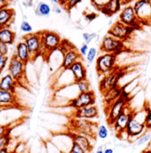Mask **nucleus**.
<instances>
[{
    "label": "nucleus",
    "mask_w": 151,
    "mask_h": 153,
    "mask_svg": "<svg viewBox=\"0 0 151 153\" xmlns=\"http://www.w3.org/2000/svg\"><path fill=\"white\" fill-rule=\"evenodd\" d=\"M70 123L71 132L87 135L95 140L97 136V130L99 127V125L96 122L93 120H88V119L72 117Z\"/></svg>",
    "instance_id": "f257e3e1"
},
{
    "label": "nucleus",
    "mask_w": 151,
    "mask_h": 153,
    "mask_svg": "<svg viewBox=\"0 0 151 153\" xmlns=\"http://www.w3.org/2000/svg\"><path fill=\"white\" fill-rule=\"evenodd\" d=\"M41 40L43 46V57H48L51 53L60 48L61 45V38L60 35L53 31L44 30L41 31Z\"/></svg>",
    "instance_id": "f03ea898"
},
{
    "label": "nucleus",
    "mask_w": 151,
    "mask_h": 153,
    "mask_svg": "<svg viewBox=\"0 0 151 153\" xmlns=\"http://www.w3.org/2000/svg\"><path fill=\"white\" fill-rule=\"evenodd\" d=\"M129 94L123 90L119 99H117L111 106L105 110L107 114V123L110 126H112L115 119L121 114L129 104Z\"/></svg>",
    "instance_id": "7ed1b4c3"
},
{
    "label": "nucleus",
    "mask_w": 151,
    "mask_h": 153,
    "mask_svg": "<svg viewBox=\"0 0 151 153\" xmlns=\"http://www.w3.org/2000/svg\"><path fill=\"white\" fill-rule=\"evenodd\" d=\"M116 55L114 53H102L97 57L95 71L99 76H105L115 71Z\"/></svg>",
    "instance_id": "20e7f679"
},
{
    "label": "nucleus",
    "mask_w": 151,
    "mask_h": 153,
    "mask_svg": "<svg viewBox=\"0 0 151 153\" xmlns=\"http://www.w3.org/2000/svg\"><path fill=\"white\" fill-rule=\"evenodd\" d=\"M124 49L125 46L123 41L118 40L108 34L102 38L100 45V50L103 53H114L116 56L121 53Z\"/></svg>",
    "instance_id": "39448f33"
},
{
    "label": "nucleus",
    "mask_w": 151,
    "mask_h": 153,
    "mask_svg": "<svg viewBox=\"0 0 151 153\" xmlns=\"http://www.w3.org/2000/svg\"><path fill=\"white\" fill-rule=\"evenodd\" d=\"M23 40L27 44V46L30 50L31 55V62H34L39 56H42L43 46L40 32L26 34L23 37Z\"/></svg>",
    "instance_id": "423d86ee"
},
{
    "label": "nucleus",
    "mask_w": 151,
    "mask_h": 153,
    "mask_svg": "<svg viewBox=\"0 0 151 153\" xmlns=\"http://www.w3.org/2000/svg\"><path fill=\"white\" fill-rule=\"evenodd\" d=\"M122 76H123V73L121 71H113L112 72L105 76H102L100 81V85H99V89H100V92L102 94V95H105L109 91L118 86L119 80Z\"/></svg>",
    "instance_id": "0eeeda50"
},
{
    "label": "nucleus",
    "mask_w": 151,
    "mask_h": 153,
    "mask_svg": "<svg viewBox=\"0 0 151 153\" xmlns=\"http://www.w3.org/2000/svg\"><path fill=\"white\" fill-rule=\"evenodd\" d=\"M119 22L126 26L132 27L134 30L140 29L142 26V23L135 13L133 5H127L122 9L119 14Z\"/></svg>",
    "instance_id": "6e6552de"
},
{
    "label": "nucleus",
    "mask_w": 151,
    "mask_h": 153,
    "mask_svg": "<svg viewBox=\"0 0 151 153\" xmlns=\"http://www.w3.org/2000/svg\"><path fill=\"white\" fill-rule=\"evenodd\" d=\"M25 68L26 65L21 61H20L15 54L10 58L8 63V73L15 79L19 85H21L22 80L25 78Z\"/></svg>",
    "instance_id": "1a4fd4ad"
},
{
    "label": "nucleus",
    "mask_w": 151,
    "mask_h": 153,
    "mask_svg": "<svg viewBox=\"0 0 151 153\" xmlns=\"http://www.w3.org/2000/svg\"><path fill=\"white\" fill-rule=\"evenodd\" d=\"M96 102V96L94 92L92 90L87 93H80L76 98L71 100L68 103V107H70L74 110L82 109L84 107L94 105Z\"/></svg>",
    "instance_id": "9d476101"
},
{
    "label": "nucleus",
    "mask_w": 151,
    "mask_h": 153,
    "mask_svg": "<svg viewBox=\"0 0 151 153\" xmlns=\"http://www.w3.org/2000/svg\"><path fill=\"white\" fill-rule=\"evenodd\" d=\"M133 8L136 15L138 16L141 22L143 24H148L151 21V2L149 0H137Z\"/></svg>",
    "instance_id": "9b49d317"
},
{
    "label": "nucleus",
    "mask_w": 151,
    "mask_h": 153,
    "mask_svg": "<svg viewBox=\"0 0 151 153\" xmlns=\"http://www.w3.org/2000/svg\"><path fill=\"white\" fill-rule=\"evenodd\" d=\"M134 30H135L132 27L126 26L120 22L119 21H117L108 30V35H110L118 40L124 42L130 38V36L133 33Z\"/></svg>",
    "instance_id": "f8f14e48"
},
{
    "label": "nucleus",
    "mask_w": 151,
    "mask_h": 153,
    "mask_svg": "<svg viewBox=\"0 0 151 153\" xmlns=\"http://www.w3.org/2000/svg\"><path fill=\"white\" fill-rule=\"evenodd\" d=\"M133 112L134 111H132L129 108V106H128L121 114L118 116V117L115 119V121L114 122L113 126L111 127L115 130V134L117 136H119L120 134H122L123 133L125 132L126 127H127L131 118L133 116Z\"/></svg>",
    "instance_id": "ddd939ff"
},
{
    "label": "nucleus",
    "mask_w": 151,
    "mask_h": 153,
    "mask_svg": "<svg viewBox=\"0 0 151 153\" xmlns=\"http://www.w3.org/2000/svg\"><path fill=\"white\" fill-rule=\"evenodd\" d=\"M146 131H148V130H147L144 123L137 120L132 116V117L131 118V120L126 127L125 133H126V136L128 139H135V138H139L140 136H141L143 134L146 133Z\"/></svg>",
    "instance_id": "4468645a"
},
{
    "label": "nucleus",
    "mask_w": 151,
    "mask_h": 153,
    "mask_svg": "<svg viewBox=\"0 0 151 153\" xmlns=\"http://www.w3.org/2000/svg\"><path fill=\"white\" fill-rule=\"evenodd\" d=\"M69 134H70L73 143L79 145L83 150H84L86 152V153H91L93 152V150L94 148V142H93L94 139H93L87 135L75 133V132H71V131Z\"/></svg>",
    "instance_id": "2eb2a0df"
},
{
    "label": "nucleus",
    "mask_w": 151,
    "mask_h": 153,
    "mask_svg": "<svg viewBox=\"0 0 151 153\" xmlns=\"http://www.w3.org/2000/svg\"><path fill=\"white\" fill-rule=\"evenodd\" d=\"M81 59L82 55L80 54L79 51L73 46L63 53V60L61 65V69H62L63 71L70 70V68L74 63L78 61H81Z\"/></svg>",
    "instance_id": "dca6fc26"
},
{
    "label": "nucleus",
    "mask_w": 151,
    "mask_h": 153,
    "mask_svg": "<svg viewBox=\"0 0 151 153\" xmlns=\"http://www.w3.org/2000/svg\"><path fill=\"white\" fill-rule=\"evenodd\" d=\"M72 117L93 120V119L99 117V109L95 105L78 109V110H76L74 111V113L72 115Z\"/></svg>",
    "instance_id": "f3484780"
},
{
    "label": "nucleus",
    "mask_w": 151,
    "mask_h": 153,
    "mask_svg": "<svg viewBox=\"0 0 151 153\" xmlns=\"http://www.w3.org/2000/svg\"><path fill=\"white\" fill-rule=\"evenodd\" d=\"M18 101L15 94L8 91L0 90V108L8 109L12 107H17Z\"/></svg>",
    "instance_id": "a211bd4d"
},
{
    "label": "nucleus",
    "mask_w": 151,
    "mask_h": 153,
    "mask_svg": "<svg viewBox=\"0 0 151 153\" xmlns=\"http://www.w3.org/2000/svg\"><path fill=\"white\" fill-rule=\"evenodd\" d=\"M15 55L25 65H27L29 62H31V55H30V50L27 46V44L25 43L24 40L19 41L17 43L16 48H15Z\"/></svg>",
    "instance_id": "6ab92c4d"
},
{
    "label": "nucleus",
    "mask_w": 151,
    "mask_h": 153,
    "mask_svg": "<svg viewBox=\"0 0 151 153\" xmlns=\"http://www.w3.org/2000/svg\"><path fill=\"white\" fill-rule=\"evenodd\" d=\"M70 71L73 74L75 83L87 79V69L82 61H78L76 63H74L70 68Z\"/></svg>",
    "instance_id": "aec40b11"
},
{
    "label": "nucleus",
    "mask_w": 151,
    "mask_h": 153,
    "mask_svg": "<svg viewBox=\"0 0 151 153\" xmlns=\"http://www.w3.org/2000/svg\"><path fill=\"white\" fill-rule=\"evenodd\" d=\"M15 12L13 8L5 7L0 10V30L4 28H9L13 22Z\"/></svg>",
    "instance_id": "412c9836"
},
{
    "label": "nucleus",
    "mask_w": 151,
    "mask_h": 153,
    "mask_svg": "<svg viewBox=\"0 0 151 153\" xmlns=\"http://www.w3.org/2000/svg\"><path fill=\"white\" fill-rule=\"evenodd\" d=\"M18 85L19 84L9 73L5 74L0 79V90L8 91V92H12L15 94V90Z\"/></svg>",
    "instance_id": "4be33fe9"
},
{
    "label": "nucleus",
    "mask_w": 151,
    "mask_h": 153,
    "mask_svg": "<svg viewBox=\"0 0 151 153\" xmlns=\"http://www.w3.org/2000/svg\"><path fill=\"white\" fill-rule=\"evenodd\" d=\"M122 1L121 0H110L101 9V12L108 16H112L116 13L120 12L122 7Z\"/></svg>",
    "instance_id": "5701e85b"
},
{
    "label": "nucleus",
    "mask_w": 151,
    "mask_h": 153,
    "mask_svg": "<svg viewBox=\"0 0 151 153\" xmlns=\"http://www.w3.org/2000/svg\"><path fill=\"white\" fill-rule=\"evenodd\" d=\"M122 92H123V87L118 85L113 89H111L110 91H109L105 95H103L104 96V102H105V105L107 108L111 106L117 99L120 98Z\"/></svg>",
    "instance_id": "b1692460"
},
{
    "label": "nucleus",
    "mask_w": 151,
    "mask_h": 153,
    "mask_svg": "<svg viewBox=\"0 0 151 153\" xmlns=\"http://www.w3.org/2000/svg\"><path fill=\"white\" fill-rule=\"evenodd\" d=\"M16 38L14 31L10 28H4L0 30V42L7 44L8 45H13Z\"/></svg>",
    "instance_id": "393cba45"
},
{
    "label": "nucleus",
    "mask_w": 151,
    "mask_h": 153,
    "mask_svg": "<svg viewBox=\"0 0 151 153\" xmlns=\"http://www.w3.org/2000/svg\"><path fill=\"white\" fill-rule=\"evenodd\" d=\"M52 12L51 6L45 2H39L35 9V14L39 17H47Z\"/></svg>",
    "instance_id": "a878e982"
},
{
    "label": "nucleus",
    "mask_w": 151,
    "mask_h": 153,
    "mask_svg": "<svg viewBox=\"0 0 151 153\" xmlns=\"http://www.w3.org/2000/svg\"><path fill=\"white\" fill-rule=\"evenodd\" d=\"M12 130L8 131L6 134H4L3 136L0 137V150L8 148L12 142V136H11Z\"/></svg>",
    "instance_id": "bb28decb"
},
{
    "label": "nucleus",
    "mask_w": 151,
    "mask_h": 153,
    "mask_svg": "<svg viewBox=\"0 0 151 153\" xmlns=\"http://www.w3.org/2000/svg\"><path fill=\"white\" fill-rule=\"evenodd\" d=\"M76 85L77 88H78L79 93H87V92L92 91V89H91V84H90V82L87 79L82 80V81H79V82H76Z\"/></svg>",
    "instance_id": "cd10ccee"
},
{
    "label": "nucleus",
    "mask_w": 151,
    "mask_h": 153,
    "mask_svg": "<svg viewBox=\"0 0 151 153\" xmlns=\"http://www.w3.org/2000/svg\"><path fill=\"white\" fill-rule=\"evenodd\" d=\"M97 136L101 140H105L109 136V128L106 125H99L97 130Z\"/></svg>",
    "instance_id": "c85d7f7f"
},
{
    "label": "nucleus",
    "mask_w": 151,
    "mask_h": 153,
    "mask_svg": "<svg viewBox=\"0 0 151 153\" xmlns=\"http://www.w3.org/2000/svg\"><path fill=\"white\" fill-rule=\"evenodd\" d=\"M97 49L95 47H91L85 56V59H86V62L88 64H92L95 60H96V57H97Z\"/></svg>",
    "instance_id": "c756f323"
},
{
    "label": "nucleus",
    "mask_w": 151,
    "mask_h": 153,
    "mask_svg": "<svg viewBox=\"0 0 151 153\" xmlns=\"http://www.w3.org/2000/svg\"><path fill=\"white\" fill-rule=\"evenodd\" d=\"M151 140V133H145L143 134L141 136H140L139 138H137V140L135 141V145L136 146H141L147 143H149Z\"/></svg>",
    "instance_id": "7c9ffc66"
},
{
    "label": "nucleus",
    "mask_w": 151,
    "mask_h": 153,
    "mask_svg": "<svg viewBox=\"0 0 151 153\" xmlns=\"http://www.w3.org/2000/svg\"><path fill=\"white\" fill-rule=\"evenodd\" d=\"M20 29H21V31L23 32V33H25V34H30L33 31V28L30 25V23L29 22L25 21V20L21 22V26H20Z\"/></svg>",
    "instance_id": "2f4dec72"
},
{
    "label": "nucleus",
    "mask_w": 151,
    "mask_h": 153,
    "mask_svg": "<svg viewBox=\"0 0 151 153\" xmlns=\"http://www.w3.org/2000/svg\"><path fill=\"white\" fill-rule=\"evenodd\" d=\"M9 60L7 55H0V74L4 71L7 63H9Z\"/></svg>",
    "instance_id": "473e14b6"
},
{
    "label": "nucleus",
    "mask_w": 151,
    "mask_h": 153,
    "mask_svg": "<svg viewBox=\"0 0 151 153\" xmlns=\"http://www.w3.org/2000/svg\"><path fill=\"white\" fill-rule=\"evenodd\" d=\"M110 0H92V4L99 11H101V9L109 2Z\"/></svg>",
    "instance_id": "72a5a7b5"
},
{
    "label": "nucleus",
    "mask_w": 151,
    "mask_h": 153,
    "mask_svg": "<svg viewBox=\"0 0 151 153\" xmlns=\"http://www.w3.org/2000/svg\"><path fill=\"white\" fill-rule=\"evenodd\" d=\"M95 38H97V34L96 33H87V32L83 33V38L85 41V43L88 44V45Z\"/></svg>",
    "instance_id": "f704fd0d"
},
{
    "label": "nucleus",
    "mask_w": 151,
    "mask_h": 153,
    "mask_svg": "<svg viewBox=\"0 0 151 153\" xmlns=\"http://www.w3.org/2000/svg\"><path fill=\"white\" fill-rule=\"evenodd\" d=\"M144 125L147 130H151V109L147 110V115L144 120Z\"/></svg>",
    "instance_id": "c9c22d12"
},
{
    "label": "nucleus",
    "mask_w": 151,
    "mask_h": 153,
    "mask_svg": "<svg viewBox=\"0 0 151 153\" xmlns=\"http://www.w3.org/2000/svg\"><path fill=\"white\" fill-rule=\"evenodd\" d=\"M69 153H86V152L84 150H83L79 145H77L76 143H73L71 148H70V151Z\"/></svg>",
    "instance_id": "e433bc0d"
},
{
    "label": "nucleus",
    "mask_w": 151,
    "mask_h": 153,
    "mask_svg": "<svg viewBox=\"0 0 151 153\" xmlns=\"http://www.w3.org/2000/svg\"><path fill=\"white\" fill-rule=\"evenodd\" d=\"M9 52V45L0 42V55H7Z\"/></svg>",
    "instance_id": "4c0bfd02"
},
{
    "label": "nucleus",
    "mask_w": 151,
    "mask_h": 153,
    "mask_svg": "<svg viewBox=\"0 0 151 153\" xmlns=\"http://www.w3.org/2000/svg\"><path fill=\"white\" fill-rule=\"evenodd\" d=\"M89 49H90V48H89L88 44L84 43V44H82V45H81L80 48H79V53H80V54H81L82 56H86V54H87Z\"/></svg>",
    "instance_id": "58836bf2"
},
{
    "label": "nucleus",
    "mask_w": 151,
    "mask_h": 153,
    "mask_svg": "<svg viewBox=\"0 0 151 153\" xmlns=\"http://www.w3.org/2000/svg\"><path fill=\"white\" fill-rule=\"evenodd\" d=\"M96 18H97V13H88L84 14V20L87 22H91L93 20H95Z\"/></svg>",
    "instance_id": "ea45409f"
},
{
    "label": "nucleus",
    "mask_w": 151,
    "mask_h": 153,
    "mask_svg": "<svg viewBox=\"0 0 151 153\" xmlns=\"http://www.w3.org/2000/svg\"><path fill=\"white\" fill-rule=\"evenodd\" d=\"M10 130H12V127L9 125H0V137Z\"/></svg>",
    "instance_id": "a19ab883"
},
{
    "label": "nucleus",
    "mask_w": 151,
    "mask_h": 153,
    "mask_svg": "<svg viewBox=\"0 0 151 153\" xmlns=\"http://www.w3.org/2000/svg\"><path fill=\"white\" fill-rule=\"evenodd\" d=\"M52 10H53L55 13H57V14H61V12H62V10H61V6L59 5V4H53Z\"/></svg>",
    "instance_id": "79ce46f5"
},
{
    "label": "nucleus",
    "mask_w": 151,
    "mask_h": 153,
    "mask_svg": "<svg viewBox=\"0 0 151 153\" xmlns=\"http://www.w3.org/2000/svg\"><path fill=\"white\" fill-rule=\"evenodd\" d=\"M11 0H0V10L5 7H9Z\"/></svg>",
    "instance_id": "37998d69"
},
{
    "label": "nucleus",
    "mask_w": 151,
    "mask_h": 153,
    "mask_svg": "<svg viewBox=\"0 0 151 153\" xmlns=\"http://www.w3.org/2000/svg\"><path fill=\"white\" fill-rule=\"evenodd\" d=\"M23 5L26 7V8H29V7H32L33 6V0H24L22 2Z\"/></svg>",
    "instance_id": "c03bdc74"
},
{
    "label": "nucleus",
    "mask_w": 151,
    "mask_h": 153,
    "mask_svg": "<svg viewBox=\"0 0 151 153\" xmlns=\"http://www.w3.org/2000/svg\"><path fill=\"white\" fill-rule=\"evenodd\" d=\"M104 145H101V146H99L98 150L95 152V153H104Z\"/></svg>",
    "instance_id": "a18cd8bd"
},
{
    "label": "nucleus",
    "mask_w": 151,
    "mask_h": 153,
    "mask_svg": "<svg viewBox=\"0 0 151 153\" xmlns=\"http://www.w3.org/2000/svg\"><path fill=\"white\" fill-rule=\"evenodd\" d=\"M104 153H114V150L112 148H105Z\"/></svg>",
    "instance_id": "49530a36"
},
{
    "label": "nucleus",
    "mask_w": 151,
    "mask_h": 153,
    "mask_svg": "<svg viewBox=\"0 0 151 153\" xmlns=\"http://www.w3.org/2000/svg\"><path fill=\"white\" fill-rule=\"evenodd\" d=\"M0 153H12V152L9 151V149H8V148H5V149H2V150H0Z\"/></svg>",
    "instance_id": "de8ad7c7"
},
{
    "label": "nucleus",
    "mask_w": 151,
    "mask_h": 153,
    "mask_svg": "<svg viewBox=\"0 0 151 153\" xmlns=\"http://www.w3.org/2000/svg\"><path fill=\"white\" fill-rule=\"evenodd\" d=\"M142 153H151V149H147V150L143 151Z\"/></svg>",
    "instance_id": "09e8293b"
},
{
    "label": "nucleus",
    "mask_w": 151,
    "mask_h": 153,
    "mask_svg": "<svg viewBox=\"0 0 151 153\" xmlns=\"http://www.w3.org/2000/svg\"><path fill=\"white\" fill-rule=\"evenodd\" d=\"M53 4H59V2H60V0H51Z\"/></svg>",
    "instance_id": "8fccbe9b"
},
{
    "label": "nucleus",
    "mask_w": 151,
    "mask_h": 153,
    "mask_svg": "<svg viewBox=\"0 0 151 153\" xmlns=\"http://www.w3.org/2000/svg\"><path fill=\"white\" fill-rule=\"evenodd\" d=\"M4 110H5V109H1V108H0V116H1V114H2V112H3V111H4ZM0 125H1V124H0Z\"/></svg>",
    "instance_id": "3c124183"
},
{
    "label": "nucleus",
    "mask_w": 151,
    "mask_h": 153,
    "mask_svg": "<svg viewBox=\"0 0 151 153\" xmlns=\"http://www.w3.org/2000/svg\"><path fill=\"white\" fill-rule=\"evenodd\" d=\"M149 1H150V2H151V0H149Z\"/></svg>",
    "instance_id": "603ef678"
},
{
    "label": "nucleus",
    "mask_w": 151,
    "mask_h": 153,
    "mask_svg": "<svg viewBox=\"0 0 151 153\" xmlns=\"http://www.w3.org/2000/svg\"><path fill=\"white\" fill-rule=\"evenodd\" d=\"M65 1H66V0H65ZM64 3H65V2H64Z\"/></svg>",
    "instance_id": "864d4df0"
},
{
    "label": "nucleus",
    "mask_w": 151,
    "mask_h": 153,
    "mask_svg": "<svg viewBox=\"0 0 151 153\" xmlns=\"http://www.w3.org/2000/svg\"><path fill=\"white\" fill-rule=\"evenodd\" d=\"M23 1H24V0H23Z\"/></svg>",
    "instance_id": "5fc2aeb1"
},
{
    "label": "nucleus",
    "mask_w": 151,
    "mask_h": 153,
    "mask_svg": "<svg viewBox=\"0 0 151 153\" xmlns=\"http://www.w3.org/2000/svg\"><path fill=\"white\" fill-rule=\"evenodd\" d=\"M63 153H64V152H63Z\"/></svg>",
    "instance_id": "6e6d98bb"
}]
</instances>
